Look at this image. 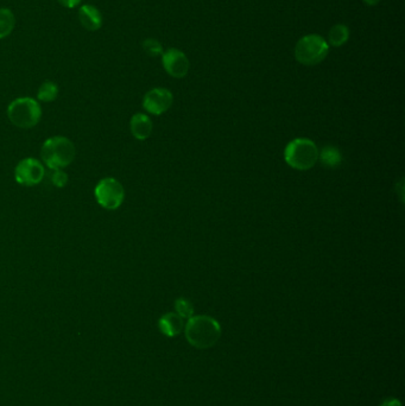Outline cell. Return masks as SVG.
<instances>
[{
	"label": "cell",
	"instance_id": "6da1fadb",
	"mask_svg": "<svg viewBox=\"0 0 405 406\" xmlns=\"http://www.w3.org/2000/svg\"><path fill=\"white\" fill-rule=\"evenodd\" d=\"M185 334L191 346L198 350H208L219 341L221 327L211 316H191L185 325Z\"/></svg>",
	"mask_w": 405,
	"mask_h": 406
},
{
	"label": "cell",
	"instance_id": "7a4b0ae2",
	"mask_svg": "<svg viewBox=\"0 0 405 406\" xmlns=\"http://www.w3.org/2000/svg\"><path fill=\"white\" fill-rule=\"evenodd\" d=\"M76 156L73 142L63 136L47 139L41 149V158L50 170L68 168Z\"/></svg>",
	"mask_w": 405,
	"mask_h": 406
},
{
	"label": "cell",
	"instance_id": "3957f363",
	"mask_svg": "<svg viewBox=\"0 0 405 406\" xmlns=\"http://www.w3.org/2000/svg\"><path fill=\"white\" fill-rule=\"evenodd\" d=\"M8 117L19 129H32L41 121L42 107L39 100L34 98H17L9 105Z\"/></svg>",
	"mask_w": 405,
	"mask_h": 406
},
{
	"label": "cell",
	"instance_id": "277c9868",
	"mask_svg": "<svg viewBox=\"0 0 405 406\" xmlns=\"http://www.w3.org/2000/svg\"><path fill=\"white\" fill-rule=\"evenodd\" d=\"M319 156V149L311 139H295L285 147V162L296 170L313 168L318 163Z\"/></svg>",
	"mask_w": 405,
	"mask_h": 406
},
{
	"label": "cell",
	"instance_id": "5b68a950",
	"mask_svg": "<svg viewBox=\"0 0 405 406\" xmlns=\"http://www.w3.org/2000/svg\"><path fill=\"white\" fill-rule=\"evenodd\" d=\"M329 44L322 36L311 34L298 41L295 47V57L301 65H316L327 57Z\"/></svg>",
	"mask_w": 405,
	"mask_h": 406
},
{
	"label": "cell",
	"instance_id": "8992f818",
	"mask_svg": "<svg viewBox=\"0 0 405 406\" xmlns=\"http://www.w3.org/2000/svg\"><path fill=\"white\" fill-rule=\"evenodd\" d=\"M94 196L100 207L116 211L125 200V189L116 178H103L95 186Z\"/></svg>",
	"mask_w": 405,
	"mask_h": 406
},
{
	"label": "cell",
	"instance_id": "52a82bcc",
	"mask_svg": "<svg viewBox=\"0 0 405 406\" xmlns=\"http://www.w3.org/2000/svg\"><path fill=\"white\" fill-rule=\"evenodd\" d=\"M44 176L45 169L43 163L32 157L21 160L14 168V180L21 186H37L43 181Z\"/></svg>",
	"mask_w": 405,
	"mask_h": 406
},
{
	"label": "cell",
	"instance_id": "ba28073f",
	"mask_svg": "<svg viewBox=\"0 0 405 406\" xmlns=\"http://www.w3.org/2000/svg\"><path fill=\"white\" fill-rule=\"evenodd\" d=\"M174 103L173 93L167 88H154L147 92L143 99V107L154 116H160L172 107Z\"/></svg>",
	"mask_w": 405,
	"mask_h": 406
},
{
	"label": "cell",
	"instance_id": "9c48e42d",
	"mask_svg": "<svg viewBox=\"0 0 405 406\" xmlns=\"http://www.w3.org/2000/svg\"><path fill=\"white\" fill-rule=\"evenodd\" d=\"M162 63L165 72L173 78H185L189 72V60L185 52L178 49L172 48L164 52Z\"/></svg>",
	"mask_w": 405,
	"mask_h": 406
},
{
	"label": "cell",
	"instance_id": "30bf717a",
	"mask_svg": "<svg viewBox=\"0 0 405 406\" xmlns=\"http://www.w3.org/2000/svg\"><path fill=\"white\" fill-rule=\"evenodd\" d=\"M78 17L79 22L86 30L98 31L103 26V14L94 5H82Z\"/></svg>",
	"mask_w": 405,
	"mask_h": 406
},
{
	"label": "cell",
	"instance_id": "8fae6325",
	"mask_svg": "<svg viewBox=\"0 0 405 406\" xmlns=\"http://www.w3.org/2000/svg\"><path fill=\"white\" fill-rule=\"evenodd\" d=\"M129 129L134 138L145 140L150 137L154 130V125L150 118L143 113H136L129 121Z\"/></svg>",
	"mask_w": 405,
	"mask_h": 406
},
{
	"label": "cell",
	"instance_id": "7c38bea8",
	"mask_svg": "<svg viewBox=\"0 0 405 406\" xmlns=\"http://www.w3.org/2000/svg\"><path fill=\"white\" fill-rule=\"evenodd\" d=\"M158 328L165 336L174 337L181 333L185 328L183 319L176 312H168L160 317Z\"/></svg>",
	"mask_w": 405,
	"mask_h": 406
},
{
	"label": "cell",
	"instance_id": "4fadbf2b",
	"mask_svg": "<svg viewBox=\"0 0 405 406\" xmlns=\"http://www.w3.org/2000/svg\"><path fill=\"white\" fill-rule=\"evenodd\" d=\"M349 35L351 32H349V26L345 24H335L328 32V41L332 47L339 48L349 41Z\"/></svg>",
	"mask_w": 405,
	"mask_h": 406
},
{
	"label": "cell",
	"instance_id": "5bb4252c",
	"mask_svg": "<svg viewBox=\"0 0 405 406\" xmlns=\"http://www.w3.org/2000/svg\"><path fill=\"white\" fill-rule=\"evenodd\" d=\"M16 26L14 13L8 8H0V39H4L12 34Z\"/></svg>",
	"mask_w": 405,
	"mask_h": 406
},
{
	"label": "cell",
	"instance_id": "9a60e30c",
	"mask_svg": "<svg viewBox=\"0 0 405 406\" xmlns=\"http://www.w3.org/2000/svg\"><path fill=\"white\" fill-rule=\"evenodd\" d=\"M59 96V86L52 81H44L37 92V100L42 103H52Z\"/></svg>",
	"mask_w": 405,
	"mask_h": 406
},
{
	"label": "cell",
	"instance_id": "2e32d148",
	"mask_svg": "<svg viewBox=\"0 0 405 406\" xmlns=\"http://www.w3.org/2000/svg\"><path fill=\"white\" fill-rule=\"evenodd\" d=\"M319 158H321L322 163L326 167H331V168H334L336 165L340 164L341 160H342L340 151L333 147H324L322 152H321V156H319Z\"/></svg>",
	"mask_w": 405,
	"mask_h": 406
},
{
	"label": "cell",
	"instance_id": "e0dca14e",
	"mask_svg": "<svg viewBox=\"0 0 405 406\" xmlns=\"http://www.w3.org/2000/svg\"><path fill=\"white\" fill-rule=\"evenodd\" d=\"M143 50L151 57L163 55V45L155 39H147L143 42Z\"/></svg>",
	"mask_w": 405,
	"mask_h": 406
},
{
	"label": "cell",
	"instance_id": "ac0fdd59",
	"mask_svg": "<svg viewBox=\"0 0 405 406\" xmlns=\"http://www.w3.org/2000/svg\"><path fill=\"white\" fill-rule=\"evenodd\" d=\"M175 309H176V314L181 316L182 319H190L194 314L193 304L188 299H183V297L176 299Z\"/></svg>",
	"mask_w": 405,
	"mask_h": 406
},
{
	"label": "cell",
	"instance_id": "d6986e66",
	"mask_svg": "<svg viewBox=\"0 0 405 406\" xmlns=\"http://www.w3.org/2000/svg\"><path fill=\"white\" fill-rule=\"evenodd\" d=\"M68 175L65 173V170L63 169H55V170H52V173H50V181H52V184L56 186V188H63V186H67V183H68Z\"/></svg>",
	"mask_w": 405,
	"mask_h": 406
},
{
	"label": "cell",
	"instance_id": "ffe728a7",
	"mask_svg": "<svg viewBox=\"0 0 405 406\" xmlns=\"http://www.w3.org/2000/svg\"><path fill=\"white\" fill-rule=\"evenodd\" d=\"M57 1H59V4L62 5L63 8H67V9H74L81 3V0H57Z\"/></svg>",
	"mask_w": 405,
	"mask_h": 406
},
{
	"label": "cell",
	"instance_id": "44dd1931",
	"mask_svg": "<svg viewBox=\"0 0 405 406\" xmlns=\"http://www.w3.org/2000/svg\"><path fill=\"white\" fill-rule=\"evenodd\" d=\"M380 406H402V404L396 398H388V399H385Z\"/></svg>",
	"mask_w": 405,
	"mask_h": 406
},
{
	"label": "cell",
	"instance_id": "7402d4cb",
	"mask_svg": "<svg viewBox=\"0 0 405 406\" xmlns=\"http://www.w3.org/2000/svg\"><path fill=\"white\" fill-rule=\"evenodd\" d=\"M364 3L370 6H375V5L380 4V0H364Z\"/></svg>",
	"mask_w": 405,
	"mask_h": 406
}]
</instances>
